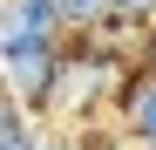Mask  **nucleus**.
<instances>
[{
  "label": "nucleus",
  "mask_w": 156,
  "mask_h": 150,
  "mask_svg": "<svg viewBox=\"0 0 156 150\" xmlns=\"http://www.w3.org/2000/svg\"><path fill=\"white\" fill-rule=\"evenodd\" d=\"M149 150H156V143H149Z\"/></svg>",
  "instance_id": "obj_8"
},
{
  "label": "nucleus",
  "mask_w": 156,
  "mask_h": 150,
  "mask_svg": "<svg viewBox=\"0 0 156 150\" xmlns=\"http://www.w3.org/2000/svg\"><path fill=\"white\" fill-rule=\"evenodd\" d=\"M41 150H88L82 130H61V137H41Z\"/></svg>",
  "instance_id": "obj_5"
},
{
  "label": "nucleus",
  "mask_w": 156,
  "mask_h": 150,
  "mask_svg": "<svg viewBox=\"0 0 156 150\" xmlns=\"http://www.w3.org/2000/svg\"><path fill=\"white\" fill-rule=\"evenodd\" d=\"M109 7H115L122 21H143V14H156V0H109Z\"/></svg>",
  "instance_id": "obj_6"
},
{
  "label": "nucleus",
  "mask_w": 156,
  "mask_h": 150,
  "mask_svg": "<svg viewBox=\"0 0 156 150\" xmlns=\"http://www.w3.org/2000/svg\"><path fill=\"white\" fill-rule=\"evenodd\" d=\"M115 116H122V130L136 137V143H156V68H143V75H129V82H122Z\"/></svg>",
  "instance_id": "obj_3"
},
{
  "label": "nucleus",
  "mask_w": 156,
  "mask_h": 150,
  "mask_svg": "<svg viewBox=\"0 0 156 150\" xmlns=\"http://www.w3.org/2000/svg\"><path fill=\"white\" fill-rule=\"evenodd\" d=\"M61 62H68V48H55V41L0 48V89H7L20 109H48L55 103V82H61Z\"/></svg>",
  "instance_id": "obj_1"
},
{
  "label": "nucleus",
  "mask_w": 156,
  "mask_h": 150,
  "mask_svg": "<svg viewBox=\"0 0 156 150\" xmlns=\"http://www.w3.org/2000/svg\"><path fill=\"white\" fill-rule=\"evenodd\" d=\"M88 150H149V143H136V137H102V143H88Z\"/></svg>",
  "instance_id": "obj_7"
},
{
  "label": "nucleus",
  "mask_w": 156,
  "mask_h": 150,
  "mask_svg": "<svg viewBox=\"0 0 156 150\" xmlns=\"http://www.w3.org/2000/svg\"><path fill=\"white\" fill-rule=\"evenodd\" d=\"M55 7H61V21H68V28H95L102 14H115L109 0H55Z\"/></svg>",
  "instance_id": "obj_4"
},
{
  "label": "nucleus",
  "mask_w": 156,
  "mask_h": 150,
  "mask_svg": "<svg viewBox=\"0 0 156 150\" xmlns=\"http://www.w3.org/2000/svg\"><path fill=\"white\" fill-rule=\"evenodd\" d=\"M61 7L55 0H0V48H34V41H55L61 48Z\"/></svg>",
  "instance_id": "obj_2"
}]
</instances>
